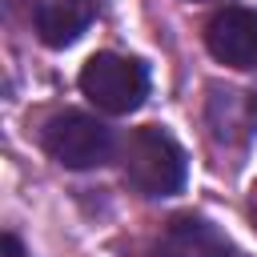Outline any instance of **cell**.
<instances>
[{"label": "cell", "mask_w": 257, "mask_h": 257, "mask_svg": "<svg viewBox=\"0 0 257 257\" xmlns=\"http://www.w3.org/2000/svg\"><path fill=\"white\" fill-rule=\"evenodd\" d=\"M120 173L141 197H173L185 189L189 161L169 128L141 124L120 145Z\"/></svg>", "instance_id": "cell-1"}, {"label": "cell", "mask_w": 257, "mask_h": 257, "mask_svg": "<svg viewBox=\"0 0 257 257\" xmlns=\"http://www.w3.org/2000/svg\"><path fill=\"white\" fill-rule=\"evenodd\" d=\"M92 16H96L92 0H40L32 8L36 36L48 48H68L72 40H80V32L92 24Z\"/></svg>", "instance_id": "cell-7"}, {"label": "cell", "mask_w": 257, "mask_h": 257, "mask_svg": "<svg viewBox=\"0 0 257 257\" xmlns=\"http://www.w3.org/2000/svg\"><path fill=\"white\" fill-rule=\"evenodd\" d=\"M40 141H44V153L56 165L76 169V173L80 169H100L112 157V128L104 120L88 116V112H76V108L56 112L44 124Z\"/></svg>", "instance_id": "cell-3"}, {"label": "cell", "mask_w": 257, "mask_h": 257, "mask_svg": "<svg viewBox=\"0 0 257 257\" xmlns=\"http://www.w3.org/2000/svg\"><path fill=\"white\" fill-rule=\"evenodd\" d=\"M80 92L108 116H128L149 96V68L133 56L96 52L80 68Z\"/></svg>", "instance_id": "cell-2"}, {"label": "cell", "mask_w": 257, "mask_h": 257, "mask_svg": "<svg viewBox=\"0 0 257 257\" xmlns=\"http://www.w3.org/2000/svg\"><path fill=\"white\" fill-rule=\"evenodd\" d=\"M157 253L161 257H237V245L209 217L177 213L165 225V233L157 241Z\"/></svg>", "instance_id": "cell-5"}, {"label": "cell", "mask_w": 257, "mask_h": 257, "mask_svg": "<svg viewBox=\"0 0 257 257\" xmlns=\"http://www.w3.org/2000/svg\"><path fill=\"white\" fill-rule=\"evenodd\" d=\"M0 257H24V245H20L16 233H4V241H0Z\"/></svg>", "instance_id": "cell-8"}, {"label": "cell", "mask_w": 257, "mask_h": 257, "mask_svg": "<svg viewBox=\"0 0 257 257\" xmlns=\"http://www.w3.org/2000/svg\"><path fill=\"white\" fill-rule=\"evenodd\" d=\"M205 48L213 52V60L229 64V68H257V12L229 4L221 8L209 24H205Z\"/></svg>", "instance_id": "cell-4"}, {"label": "cell", "mask_w": 257, "mask_h": 257, "mask_svg": "<svg viewBox=\"0 0 257 257\" xmlns=\"http://www.w3.org/2000/svg\"><path fill=\"white\" fill-rule=\"evenodd\" d=\"M205 120L217 145H245L257 133V96L245 88H209V104H205Z\"/></svg>", "instance_id": "cell-6"}]
</instances>
